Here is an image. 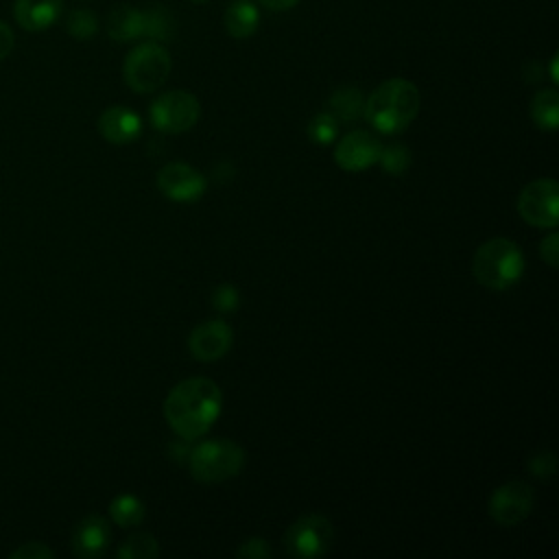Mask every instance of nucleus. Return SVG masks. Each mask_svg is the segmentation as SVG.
Here are the masks:
<instances>
[{"instance_id":"nucleus-1","label":"nucleus","mask_w":559,"mask_h":559,"mask_svg":"<svg viewBox=\"0 0 559 559\" xmlns=\"http://www.w3.org/2000/svg\"><path fill=\"white\" fill-rule=\"evenodd\" d=\"M223 406L221 389L214 380L194 376L170 389L164 400V417L181 439L203 437L216 421Z\"/></svg>"},{"instance_id":"nucleus-2","label":"nucleus","mask_w":559,"mask_h":559,"mask_svg":"<svg viewBox=\"0 0 559 559\" xmlns=\"http://www.w3.org/2000/svg\"><path fill=\"white\" fill-rule=\"evenodd\" d=\"M419 105L421 96L415 83L389 79L367 96L362 116L380 133H400L417 118Z\"/></svg>"},{"instance_id":"nucleus-3","label":"nucleus","mask_w":559,"mask_h":559,"mask_svg":"<svg viewBox=\"0 0 559 559\" xmlns=\"http://www.w3.org/2000/svg\"><path fill=\"white\" fill-rule=\"evenodd\" d=\"M524 273L522 249L511 238H489L478 245L472 258L474 280L491 290H507Z\"/></svg>"},{"instance_id":"nucleus-4","label":"nucleus","mask_w":559,"mask_h":559,"mask_svg":"<svg viewBox=\"0 0 559 559\" xmlns=\"http://www.w3.org/2000/svg\"><path fill=\"white\" fill-rule=\"evenodd\" d=\"M188 465L194 480L223 483L240 474L245 465V450L229 439H210L190 452Z\"/></svg>"},{"instance_id":"nucleus-5","label":"nucleus","mask_w":559,"mask_h":559,"mask_svg":"<svg viewBox=\"0 0 559 559\" xmlns=\"http://www.w3.org/2000/svg\"><path fill=\"white\" fill-rule=\"evenodd\" d=\"M170 52L159 41L138 44L122 63L124 83L138 94H151L162 87L170 74Z\"/></svg>"},{"instance_id":"nucleus-6","label":"nucleus","mask_w":559,"mask_h":559,"mask_svg":"<svg viewBox=\"0 0 559 559\" xmlns=\"http://www.w3.org/2000/svg\"><path fill=\"white\" fill-rule=\"evenodd\" d=\"M107 33L116 41H133L140 37L166 41L173 35V24L164 11L146 13L131 4H118L107 17Z\"/></svg>"},{"instance_id":"nucleus-7","label":"nucleus","mask_w":559,"mask_h":559,"mask_svg":"<svg viewBox=\"0 0 559 559\" xmlns=\"http://www.w3.org/2000/svg\"><path fill=\"white\" fill-rule=\"evenodd\" d=\"M151 124L162 133H183L192 129L201 116V105L194 94L186 90H170L159 94L148 109Z\"/></svg>"},{"instance_id":"nucleus-8","label":"nucleus","mask_w":559,"mask_h":559,"mask_svg":"<svg viewBox=\"0 0 559 559\" xmlns=\"http://www.w3.org/2000/svg\"><path fill=\"white\" fill-rule=\"evenodd\" d=\"M518 214L528 225L552 229L559 221V183L555 179H535L518 194Z\"/></svg>"},{"instance_id":"nucleus-9","label":"nucleus","mask_w":559,"mask_h":559,"mask_svg":"<svg viewBox=\"0 0 559 559\" xmlns=\"http://www.w3.org/2000/svg\"><path fill=\"white\" fill-rule=\"evenodd\" d=\"M332 539H334L332 522L325 515L310 513V515L297 518L288 526L284 535V546L290 557L312 559L328 552V548L332 546Z\"/></svg>"},{"instance_id":"nucleus-10","label":"nucleus","mask_w":559,"mask_h":559,"mask_svg":"<svg viewBox=\"0 0 559 559\" xmlns=\"http://www.w3.org/2000/svg\"><path fill=\"white\" fill-rule=\"evenodd\" d=\"M535 504V489L524 480L498 485L489 496V518L498 526H518L528 518Z\"/></svg>"},{"instance_id":"nucleus-11","label":"nucleus","mask_w":559,"mask_h":559,"mask_svg":"<svg viewBox=\"0 0 559 559\" xmlns=\"http://www.w3.org/2000/svg\"><path fill=\"white\" fill-rule=\"evenodd\" d=\"M382 144L380 140L362 129L345 133L334 146V162L347 173H360L378 164Z\"/></svg>"},{"instance_id":"nucleus-12","label":"nucleus","mask_w":559,"mask_h":559,"mask_svg":"<svg viewBox=\"0 0 559 559\" xmlns=\"http://www.w3.org/2000/svg\"><path fill=\"white\" fill-rule=\"evenodd\" d=\"M159 192L177 203H192L205 192V177L181 162H170L157 173Z\"/></svg>"},{"instance_id":"nucleus-13","label":"nucleus","mask_w":559,"mask_h":559,"mask_svg":"<svg viewBox=\"0 0 559 559\" xmlns=\"http://www.w3.org/2000/svg\"><path fill=\"white\" fill-rule=\"evenodd\" d=\"M231 347V328L223 319H212L197 325L188 336L190 354L201 362L223 358Z\"/></svg>"},{"instance_id":"nucleus-14","label":"nucleus","mask_w":559,"mask_h":559,"mask_svg":"<svg viewBox=\"0 0 559 559\" xmlns=\"http://www.w3.org/2000/svg\"><path fill=\"white\" fill-rule=\"evenodd\" d=\"M98 133L109 144H129L142 133V120L133 109L114 105L98 116Z\"/></svg>"},{"instance_id":"nucleus-15","label":"nucleus","mask_w":559,"mask_h":559,"mask_svg":"<svg viewBox=\"0 0 559 559\" xmlns=\"http://www.w3.org/2000/svg\"><path fill=\"white\" fill-rule=\"evenodd\" d=\"M109 537L111 531L107 520L100 515H87L76 524L72 533V550L76 557L83 559L100 557L109 546Z\"/></svg>"},{"instance_id":"nucleus-16","label":"nucleus","mask_w":559,"mask_h":559,"mask_svg":"<svg viewBox=\"0 0 559 559\" xmlns=\"http://www.w3.org/2000/svg\"><path fill=\"white\" fill-rule=\"evenodd\" d=\"M63 9V0H15L13 15L15 22L31 33L50 28Z\"/></svg>"},{"instance_id":"nucleus-17","label":"nucleus","mask_w":559,"mask_h":559,"mask_svg":"<svg viewBox=\"0 0 559 559\" xmlns=\"http://www.w3.org/2000/svg\"><path fill=\"white\" fill-rule=\"evenodd\" d=\"M223 24L234 39L251 37L260 24L258 7L251 0H234L223 15Z\"/></svg>"},{"instance_id":"nucleus-18","label":"nucleus","mask_w":559,"mask_h":559,"mask_svg":"<svg viewBox=\"0 0 559 559\" xmlns=\"http://www.w3.org/2000/svg\"><path fill=\"white\" fill-rule=\"evenodd\" d=\"M365 107V96L358 87H338L330 94L325 103V111L336 120V122H354L362 116Z\"/></svg>"},{"instance_id":"nucleus-19","label":"nucleus","mask_w":559,"mask_h":559,"mask_svg":"<svg viewBox=\"0 0 559 559\" xmlns=\"http://www.w3.org/2000/svg\"><path fill=\"white\" fill-rule=\"evenodd\" d=\"M531 118L535 127L544 131H555L559 127V94L555 87L539 90L531 100Z\"/></svg>"},{"instance_id":"nucleus-20","label":"nucleus","mask_w":559,"mask_h":559,"mask_svg":"<svg viewBox=\"0 0 559 559\" xmlns=\"http://www.w3.org/2000/svg\"><path fill=\"white\" fill-rule=\"evenodd\" d=\"M109 515L118 526L131 528V526H138L144 520V504L133 493H120L111 500Z\"/></svg>"},{"instance_id":"nucleus-21","label":"nucleus","mask_w":559,"mask_h":559,"mask_svg":"<svg viewBox=\"0 0 559 559\" xmlns=\"http://www.w3.org/2000/svg\"><path fill=\"white\" fill-rule=\"evenodd\" d=\"M159 555L157 537L151 533H135L124 539V544L118 548L120 559H153Z\"/></svg>"},{"instance_id":"nucleus-22","label":"nucleus","mask_w":559,"mask_h":559,"mask_svg":"<svg viewBox=\"0 0 559 559\" xmlns=\"http://www.w3.org/2000/svg\"><path fill=\"white\" fill-rule=\"evenodd\" d=\"M66 28L76 39H90L98 31V17L90 9H74L66 17Z\"/></svg>"},{"instance_id":"nucleus-23","label":"nucleus","mask_w":559,"mask_h":559,"mask_svg":"<svg viewBox=\"0 0 559 559\" xmlns=\"http://www.w3.org/2000/svg\"><path fill=\"white\" fill-rule=\"evenodd\" d=\"M378 162L389 175H404L411 166V151L404 144H389L382 146Z\"/></svg>"},{"instance_id":"nucleus-24","label":"nucleus","mask_w":559,"mask_h":559,"mask_svg":"<svg viewBox=\"0 0 559 559\" xmlns=\"http://www.w3.org/2000/svg\"><path fill=\"white\" fill-rule=\"evenodd\" d=\"M336 129H338V122L328 114V111H321L317 116L310 118L308 127H306V133L312 142L317 144H332L334 138H336Z\"/></svg>"},{"instance_id":"nucleus-25","label":"nucleus","mask_w":559,"mask_h":559,"mask_svg":"<svg viewBox=\"0 0 559 559\" xmlns=\"http://www.w3.org/2000/svg\"><path fill=\"white\" fill-rule=\"evenodd\" d=\"M528 469L533 476L537 478H552L555 469H557V459L550 450H539L528 459Z\"/></svg>"},{"instance_id":"nucleus-26","label":"nucleus","mask_w":559,"mask_h":559,"mask_svg":"<svg viewBox=\"0 0 559 559\" xmlns=\"http://www.w3.org/2000/svg\"><path fill=\"white\" fill-rule=\"evenodd\" d=\"M236 555L245 557V559H269L271 557V546L262 537H249L240 544Z\"/></svg>"},{"instance_id":"nucleus-27","label":"nucleus","mask_w":559,"mask_h":559,"mask_svg":"<svg viewBox=\"0 0 559 559\" xmlns=\"http://www.w3.org/2000/svg\"><path fill=\"white\" fill-rule=\"evenodd\" d=\"M212 306L218 312H231L238 306V293L231 284H221L212 295Z\"/></svg>"},{"instance_id":"nucleus-28","label":"nucleus","mask_w":559,"mask_h":559,"mask_svg":"<svg viewBox=\"0 0 559 559\" xmlns=\"http://www.w3.org/2000/svg\"><path fill=\"white\" fill-rule=\"evenodd\" d=\"M55 552L41 542H26L11 552V559H52Z\"/></svg>"},{"instance_id":"nucleus-29","label":"nucleus","mask_w":559,"mask_h":559,"mask_svg":"<svg viewBox=\"0 0 559 559\" xmlns=\"http://www.w3.org/2000/svg\"><path fill=\"white\" fill-rule=\"evenodd\" d=\"M539 255L544 258V262L548 264V266H557V262H559V236H557V231H550L542 242H539Z\"/></svg>"},{"instance_id":"nucleus-30","label":"nucleus","mask_w":559,"mask_h":559,"mask_svg":"<svg viewBox=\"0 0 559 559\" xmlns=\"http://www.w3.org/2000/svg\"><path fill=\"white\" fill-rule=\"evenodd\" d=\"M13 44H15L13 31L0 20V61H2L4 57H9V52L13 50Z\"/></svg>"},{"instance_id":"nucleus-31","label":"nucleus","mask_w":559,"mask_h":559,"mask_svg":"<svg viewBox=\"0 0 559 559\" xmlns=\"http://www.w3.org/2000/svg\"><path fill=\"white\" fill-rule=\"evenodd\" d=\"M258 2L262 7H266V9H271V11H288V9H293L301 0H258Z\"/></svg>"},{"instance_id":"nucleus-32","label":"nucleus","mask_w":559,"mask_h":559,"mask_svg":"<svg viewBox=\"0 0 559 559\" xmlns=\"http://www.w3.org/2000/svg\"><path fill=\"white\" fill-rule=\"evenodd\" d=\"M550 79H552V83L559 81V79H557V55L550 59Z\"/></svg>"},{"instance_id":"nucleus-33","label":"nucleus","mask_w":559,"mask_h":559,"mask_svg":"<svg viewBox=\"0 0 559 559\" xmlns=\"http://www.w3.org/2000/svg\"><path fill=\"white\" fill-rule=\"evenodd\" d=\"M192 2H207V0H192Z\"/></svg>"}]
</instances>
